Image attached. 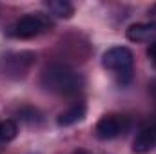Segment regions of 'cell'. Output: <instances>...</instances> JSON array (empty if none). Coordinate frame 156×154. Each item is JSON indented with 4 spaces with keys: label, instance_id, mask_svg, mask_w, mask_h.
Returning a JSON list of instances; mask_svg holds the SVG:
<instances>
[{
    "label": "cell",
    "instance_id": "cell-14",
    "mask_svg": "<svg viewBox=\"0 0 156 154\" xmlns=\"http://www.w3.org/2000/svg\"><path fill=\"white\" fill-rule=\"evenodd\" d=\"M73 154H91V152H87V151H83V149H78V151H75Z\"/></svg>",
    "mask_w": 156,
    "mask_h": 154
},
{
    "label": "cell",
    "instance_id": "cell-10",
    "mask_svg": "<svg viewBox=\"0 0 156 154\" xmlns=\"http://www.w3.org/2000/svg\"><path fill=\"white\" fill-rule=\"evenodd\" d=\"M16 134H18V125H16V121H15V120H2V121H0V149H2L5 143L13 142V140L16 138Z\"/></svg>",
    "mask_w": 156,
    "mask_h": 154
},
{
    "label": "cell",
    "instance_id": "cell-7",
    "mask_svg": "<svg viewBox=\"0 0 156 154\" xmlns=\"http://www.w3.org/2000/svg\"><path fill=\"white\" fill-rule=\"evenodd\" d=\"M127 38L131 42H154L156 38V22H140L133 24L127 29Z\"/></svg>",
    "mask_w": 156,
    "mask_h": 154
},
{
    "label": "cell",
    "instance_id": "cell-2",
    "mask_svg": "<svg viewBox=\"0 0 156 154\" xmlns=\"http://www.w3.org/2000/svg\"><path fill=\"white\" fill-rule=\"evenodd\" d=\"M53 29V20L44 15V13H27L24 16H20L18 20H15L9 29L7 35L13 38L18 40H27V38H35L40 37L47 31Z\"/></svg>",
    "mask_w": 156,
    "mask_h": 154
},
{
    "label": "cell",
    "instance_id": "cell-1",
    "mask_svg": "<svg viewBox=\"0 0 156 154\" xmlns=\"http://www.w3.org/2000/svg\"><path fill=\"white\" fill-rule=\"evenodd\" d=\"M83 83H85L83 76L67 64H51L40 75V85L45 91L62 96H71L80 93L83 89Z\"/></svg>",
    "mask_w": 156,
    "mask_h": 154
},
{
    "label": "cell",
    "instance_id": "cell-6",
    "mask_svg": "<svg viewBox=\"0 0 156 154\" xmlns=\"http://www.w3.org/2000/svg\"><path fill=\"white\" fill-rule=\"evenodd\" d=\"M156 149V125L142 129L134 142H133V152L134 154H147Z\"/></svg>",
    "mask_w": 156,
    "mask_h": 154
},
{
    "label": "cell",
    "instance_id": "cell-15",
    "mask_svg": "<svg viewBox=\"0 0 156 154\" xmlns=\"http://www.w3.org/2000/svg\"><path fill=\"white\" fill-rule=\"evenodd\" d=\"M153 9H154V11H156V5H154V7H153Z\"/></svg>",
    "mask_w": 156,
    "mask_h": 154
},
{
    "label": "cell",
    "instance_id": "cell-4",
    "mask_svg": "<svg viewBox=\"0 0 156 154\" xmlns=\"http://www.w3.org/2000/svg\"><path fill=\"white\" fill-rule=\"evenodd\" d=\"M133 64H134V56H133V51L129 47H123V45H116V47H111L104 53V58H102V65L109 71H113L122 83H127L131 80L133 75Z\"/></svg>",
    "mask_w": 156,
    "mask_h": 154
},
{
    "label": "cell",
    "instance_id": "cell-13",
    "mask_svg": "<svg viewBox=\"0 0 156 154\" xmlns=\"http://www.w3.org/2000/svg\"><path fill=\"white\" fill-rule=\"evenodd\" d=\"M149 93H151V96H153V100H154V103H156V80L154 82H151V85H149Z\"/></svg>",
    "mask_w": 156,
    "mask_h": 154
},
{
    "label": "cell",
    "instance_id": "cell-5",
    "mask_svg": "<svg viewBox=\"0 0 156 154\" xmlns=\"http://www.w3.org/2000/svg\"><path fill=\"white\" fill-rule=\"evenodd\" d=\"M127 118L120 114H105L102 116L94 127V134L98 140H113L118 138L127 129Z\"/></svg>",
    "mask_w": 156,
    "mask_h": 154
},
{
    "label": "cell",
    "instance_id": "cell-12",
    "mask_svg": "<svg viewBox=\"0 0 156 154\" xmlns=\"http://www.w3.org/2000/svg\"><path fill=\"white\" fill-rule=\"evenodd\" d=\"M147 56H149V60L156 65V40L151 42V45L147 47Z\"/></svg>",
    "mask_w": 156,
    "mask_h": 154
},
{
    "label": "cell",
    "instance_id": "cell-8",
    "mask_svg": "<svg viewBox=\"0 0 156 154\" xmlns=\"http://www.w3.org/2000/svg\"><path fill=\"white\" fill-rule=\"evenodd\" d=\"M87 113V107H85V103L83 102H75L71 107H67L66 111H62L58 118H56V123L60 125V127H71V125H75L78 121H82L83 120V116Z\"/></svg>",
    "mask_w": 156,
    "mask_h": 154
},
{
    "label": "cell",
    "instance_id": "cell-11",
    "mask_svg": "<svg viewBox=\"0 0 156 154\" xmlns=\"http://www.w3.org/2000/svg\"><path fill=\"white\" fill-rule=\"evenodd\" d=\"M18 118L22 121L29 123V125H37L38 121H42V114L38 113V109H35V107H22L18 111Z\"/></svg>",
    "mask_w": 156,
    "mask_h": 154
},
{
    "label": "cell",
    "instance_id": "cell-3",
    "mask_svg": "<svg viewBox=\"0 0 156 154\" xmlns=\"http://www.w3.org/2000/svg\"><path fill=\"white\" fill-rule=\"evenodd\" d=\"M37 56L31 51H11L0 56V75L11 80L24 78L35 65Z\"/></svg>",
    "mask_w": 156,
    "mask_h": 154
},
{
    "label": "cell",
    "instance_id": "cell-9",
    "mask_svg": "<svg viewBox=\"0 0 156 154\" xmlns=\"http://www.w3.org/2000/svg\"><path fill=\"white\" fill-rule=\"evenodd\" d=\"M45 5H47L49 13L58 18H71L75 15V7L67 0H49V2H45Z\"/></svg>",
    "mask_w": 156,
    "mask_h": 154
}]
</instances>
